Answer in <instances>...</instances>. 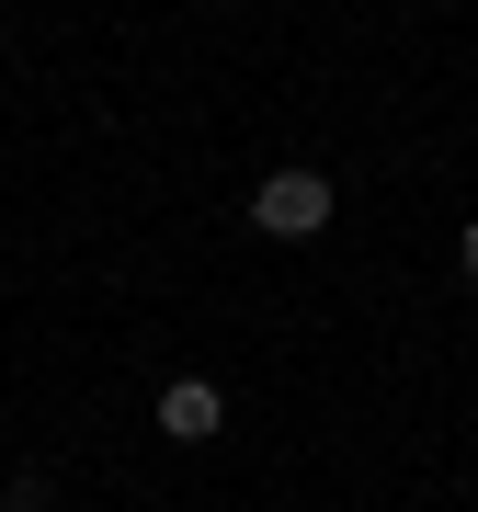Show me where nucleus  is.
Masks as SVG:
<instances>
[{"instance_id":"nucleus-2","label":"nucleus","mask_w":478,"mask_h":512,"mask_svg":"<svg viewBox=\"0 0 478 512\" xmlns=\"http://www.w3.org/2000/svg\"><path fill=\"white\" fill-rule=\"evenodd\" d=\"M217 421H228V399H217L205 376H171V387H160V433H171V444H217Z\"/></svg>"},{"instance_id":"nucleus-1","label":"nucleus","mask_w":478,"mask_h":512,"mask_svg":"<svg viewBox=\"0 0 478 512\" xmlns=\"http://www.w3.org/2000/svg\"><path fill=\"white\" fill-rule=\"evenodd\" d=\"M251 228L262 239H319L331 228V171H262L251 183Z\"/></svg>"},{"instance_id":"nucleus-3","label":"nucleus","mask_w":478,"mask_h":512,"mask_svg":"<svg viewBox=\"0 0 478 512\" xmlns=\"http://www.w3.org/2000/svg\"><path fill=\"white\" fill-rule=\"evenodd\" d=\"M456 274H467V285H478V228H467V239H456Z\"/></svg>"}]
</instances>
